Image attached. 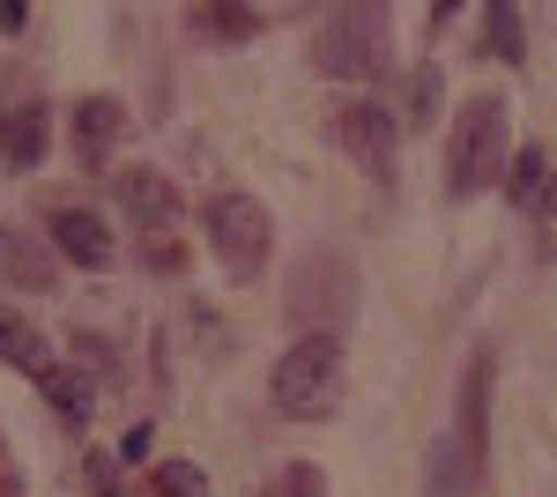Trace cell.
Masks as SVG:
<instances>
[{"mask_svg": "<svg viewBox=\"0 0 557 497\" xmlns=\"http://www.w3.org/2000/svg\"><path fill=\"white\" fill-rule=\"evenodd\" d=\"M120 208H127L141 231H164V223H178V186L149 164H127L120 171Z\"/></svg>", "mask_w": 557, "mask_h": 497, "instance_id": "obj_10", "label": "cell"}, {"mask_svg": "<svg viewBox=\"0 0 557 497\" xmlns=\"http://www.w3.org/2000/svg\"><path fill=\"white\" fill-rule=\"evenodd\" d=\"M52 246L67 252L75 268H112V223L97 208H52Z\"/></svg>", "mask_w": 557, "mask_h": 497, "instance_id": "obj_7", "label": "cell"}, {"mask_svg": "<svg viewBox=\"0 0 557 497\" xmlns=\"http://www.w3.org/2000/svg\"><path fill=\"white\" fill-rule=\"evenodd\" d=\"M260 497H327V475H320L312 460H290V468L268 475V490H260Z\"/></svg>", "mask_w": 557, "mask_h": 497, "instance_id": "obj_18", "label": "cell"}, {"mask_svg": "<svg viewBox=\"0 0 557 497\" xmlns=\"http://www.w3.org/2000/svg\"><path fill=\"white\" fill-rule=\"evenodd\" d=\"M446 438L469 460H483V446H491V349L469 357V372H461V423H454Z\"/></svg>", "mask_w": 557, "mask_h": 497, "instance_id": "obj_8", "label": "cell"}, {"mask_svg": "<svg viewBox=\"0 0 557 497\" xmlns=\"http://www.w3.org/2000/svg\"><path fill=\"white\" fill-rule=\"evenodd\" d=\"M83 475H89V497H127V483H120V460H112V453H89Z\"/></svg>", "mask_w": 557, "mask_h": 497, "instance_id": "obj_20", "label": "cell"}, {"mask_svg": "<svg viewBox=\"0 0 557 497\" xmlns=\"http://www.w3.org/2000/svg\"><path fill=\"white\" fill-rule=\"evenodd\" d=\"M535 215H557V157H550V178H543V201H535Z\"/></svg>", "mask_w": 557, "mask_h": 497, "instance_id": "obj_22", "label": "cell"}, {"mask_svg": "<svg viewBox=\"0 0 557 497\" xmlns=\"http://www.w3.org/2000/svg\"><path fill=\"white\" fill-rule=\"evenodd\" d=\"M438 120V67H417V83H409V97H401V126H424Z\"/></svg>", "mask_w": 557, "mask_h": 497, "instance_id": "obj_19", "label": "cell"}, {"mask_svg": "<svg viewBox=\"0 0 557 497\" xmlns=\"http://www.w3.org/2000/svg\"><path fill=\"white\" fill-rule=\"evenodd\" d=\"M149 497H209V468L201 460H157L149 468Z\"/></svg>", "mask_w": 557, "mask_h": 497, "instance_id": "obj_16", "label": "cell"}, {"mask_svg": "<svg viewBox=\"0 0 557 497\" xmlns=\"http://www.w3.org/2000/svg\"><path fill=\"white\" fill-rule=\"evenodd\" d=\"M0 275L23 283V290H52V260L30 238H15V231H0Z\"/></svg>", "mask_w": 557, "mask_h": 497, "instance_id": "obj_13", "label": "cell"}, {"mask_svg": "<svg viewBox=\"0 0 557 497\" xmlns=\"http://www.w3.org/2000/svg\"><path fill=\"white\" fill-rule=\"evenodd\" d=\"M201 38H215V45H246V38H260V8H194L186 15Z\"/></svg>", "mask_w": 557, "mask_h": 497, "instance_id": "obj_15", "label": "cell"}, {"mask_svg": "<svg viewBox=\"0 0 557 497\" xmlns=\"http://www.w3.org/2000/svg\"><path fill=\"white\" fill-rule=\"evenodd\" d=\"M335 141H343L349 164H364L380 186H394V149H401V120L386 112V104H372V97H357V104H343L335 112Z\"/></svg>", "mask_w": 557, "mask_h": 497, "instance_id": "obj_5", "label": "cell"}, {"mask_svg": "<svg viewBox=\"0 0 557 497\" xmlns=\"http://www.w3.org/2000/svg\"><path fill=\"white\" fill-rule=\"evenodd\" d=\"M343 364H349V341L335 327L298 334L268 372V409L290 415V423H327L343 409Z\"/></svg>", "mask_w": 557, "mask_h": 497, "instance_id": "obj_1", "label": "cell"}, {"mask_svg": "<svg viewBox=\"0 0 557 497\" xmlns=\"http://www.w3.org/2000/svg\"><path fill=\"white\" fill-rule=\"evenodd\" d=\"M0 149H8V164H15V171H38L45 149H52V104H45V97L8 104V112H0Z\"/></svg>", "mask_w": 557, "mask_h": 497, "instance_id": "obj_6", "label": "cell"}, {"mask_svg": "<svg viewBox=\"0 0 557 497\" xmlns=\"http://www.w3.org/2000/svg\"><path fill=\"white\" fill-rule=\"evenodd\" d=\"M543 178H550V149H535V141H528V149H513V164H506V178H498V186H506V201H513L520 215H535Z\"/></svg>", "mask_w": 557, "mask_h": 497, "instance_id": "obj_12", "label": "cell"}, {"mask_svg": "<svg viewBox=\"0 0 557 497\" xmlns=\"http://www.w3.org/2000/svg\"><path fill=\"white\" fill-rule=\"evenodd\" d=\"M483 23H491V45H498V60H528V38H520V8H506V0H491L483 8Z\"/></svg>", "mask_w": 557, "mask_h": 497, "instance_id": "obj_17", "label": "cell"}, {"mask_svg": "<svg viewBox=\"0 0 557 497\" xmlns=\"http://www.w3.org/2000/svg\"><path fill=\"white\" fill-rule=\"evenodd\" d=\"M23 23H30V8L23 0H0V30H23Z\"/></svg>", "mask_w": 557, "mask_h": 497, "instance_id": "obj_21", "label": "cell"}, {"mask_svg": "<svg viewBox=\"0 0 557 497\" xmlns=\"http://www.w3.org/2000/svg\"><path fill=\"white\" fill-rule=\"evenodd\" d=\"M506 157H513V141H506V97L498 89H475L469 104L454 112V134H446V194L469 201L483 186H498L506 178Z\"/></svg>", "mask_w": 557, "mask_h": 497, "instance_id": "obj_2", "label": "cell"}, {"mask_svg": "<svg viewBox=\"0 0 557 497\" xmlns=\"http://www.w3.org/2000/svg\"><path fill=\"white\" fill-rule=\"evenodd\" d=\"M38 394H45V401H52L60 415H67V423H89V409H97L89 378H83V372H67V364H52V372L38 378Z\"/></svg>", "mask_w": 557, "mask_h": 497, "instance_id": "obj_14", "label": "cell"}, {"mask_svg": "<svg viewBox=\"0 0 557 497\" xmlns=\"http://www.w3.org/2000/svg\"><path fill=\"white\" fill-rule=\"evenodd\" d=\"M201 223H209V246L223 260V275L231 283H260L268 275V260H275V223H268V208L253 194H215L201 208Z\"/></svg>", "mask_w": 557, "mask_h": 497, "instance_id": "obj_4", "label": "cell"}, {"mask_svg": "<svg viewBox=\"0 0 557 497\" xmlns=\"http://www.w3.org/2000/svg\"><path fill=\"white\" fill-rule=\"evenodd\" d=\"M386 60H394V15L372 8V0L364 8H335L320 45H312V67L327 83H380Z\"/></svg>", "mask_w": 557, "mask_h": 497, "instance_id": "obj_3", "label": "cell"}, {"mask_svg": "<svg viewBox=\"0 0 557 497\" xmlns=\"http://www.w3.org/2000/svg\"><path fill=\"white\" fill-rule=\"evenodd\" d=\"M67 134H75V157H83V164H104V157L120 149V134H127V104H120V97H83V104L67 112Z\"/></svg>", "mask_w": 557, "mask_h": 497, "instance_id": "obj_9", "label": "cell"}, {"mask_svg": "<svg viewBox=\"0 0 557 497\" xmlns=\"http://www.w3.org/2000/svg\"><path fill=\"white\" fill-rule=\"evenodd\" d=\"M0 364H15V372H30V378L52 372V341L23 312H8V305H0Z\"/></svg>", "mask_w": 557, "mask_h": 497, "instance_id": "obj_11", "label": "cell"}]
</instances>
